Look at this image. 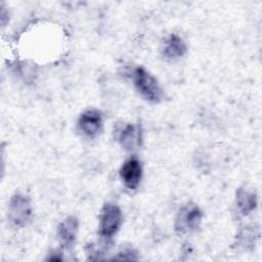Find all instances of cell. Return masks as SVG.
I'll return each mask as SVG.
<instances>
[{
	"instance_id": "obj_1",
	"label": "cell",
	"mask_w": 262,
	"mask_h": 262,
	"mask_svg": "<svg viewBox=\"0 0 262 262\" xmlns=\"http://www.w3.org/2000/svg\"><path fill=\"white\" fill-rule=\"evenodd\" d=\"M133 81L138 92L150 102H159L163 97V92L157 80L142 67H138L133 72Z\"/></svg>"
},
{
	"instance_id": "obj_2",
	"label": "cell",
	"mask_w": 262,
	"mask_h": 262,
	"mask_svg": "<svg viewBox=\"0 0 262 262\" xmlns=\"http://www.w3.org/2000/svg\"><path fill=\"white\" fill-rule=\"evenodd\" d=\"M7 217L15 227L26 226L32 217V207L30 200L20 193H15L10 199Z\"/></svg>"
},
{
	"instance_id": "obj_3",
	"label": "cell",
	"mask_w": 262,
	"mask_h": 262,
	"mask_svg": "<svg viewBox=\"0 0 262 262\" xmlns=\"http://www.w3.org/2000/svg\"><path fill=\"white\" fill-rule=\"evenodd\" d=\"M122 224L121 209L114 204H105L100 215L99 234L102 237L110 238L117 233Z\"/></svg>"
},
{
	"instance_id": "obj_4",
	"label": "cell",
	"mask_w": 262,
	"mask_h": 262,
	"mask_svg": "<svg viewBox=\"0 0 262 262\" xmlns=\"http://www.w3.org/2000/svg\"><path fill=\"white\" fill-rule=\"evenodd\" d=\"M202 217L203 213L196 205L191 203L186 204L177 214L175 221L176 231L183 233L198 229L200 227Z\"/></svg>"
},
{
	"instance_id": "obj_5",
	"label": "cell",
	"mask_w": 262,
	"mask_h": 262,
	"mask_svg": "<svg viewBox=\"0 0 262 262\" xmlns=\"http://www.w3.org/2000/svg\"><path fill=\"white\" fill-rule=\"evenodd\" d=\"M120 176L127 188L131 190L136 189L142 176V169L138 159L130 158L127 160L121 167Z\"/></svg>"
},
{
	"instance_id": "obj_6",
	"label": "cell",
	"mask_w": 262,
	"mask_h": 262,
	"mask_svg": "<svg viewBox=\"0 0 262 262\" xmlns=\"http://www.w3.org/2000/svg\"><path fill=\"white\" fill-rule=\"evenodd\" d=\"M78 126L86 136H96L102 127V118L100 113L95 110H88L84 112L79 118Z\"/></svg>"
},
{
	"instance_id": "obj_7",
	"label": "cell",
	"mask_w": 262,
	"mask_h": 262,
	"mask_svg": "<svg viewBox=\"0 0 262 262\" xmlns=\"http://www.w3.org/2000/svg\"><path fill=\"white\" fill-rule=\"evenodd\" d=\"M142 139V133L140 127L137 125L128 124L122 127L118 132V140L120 144L128 150L136 148L140 145Z\"/></svg>"
},
{
	"instance_id": "obj_8",
	"label": "cell",
	"mask_w": 262,
	"mask_h": 262,
	"mask_svg": "<svg viewBox=\"0 0 262 262\" xmlns=\"http://www.w3.org/2000/svg\"><path fill=\"white\" fill-rule=\"evenodd\" d=\"M79 221L75 216H69L58 225V237L64 247H72L76 241Z\"/></svg>"
},
{
	"instance_id": "obj_9",
	"label": "cell",
	"mask_w": 262,
	"mask_h": 262,
	"mask_svg": "<svg viewBox=\"0 0 262 262\" xmlns=\"http://www.w3.org/2000/svg\"><path fill=\"white\" fill-rule=\"evenodd\" d=\"M186 52V45L183 42V40L175 35H170L164 42V48H163V54L167 58H177L181 57Z\"/></svg>"
},
{
	"instance_id": "obj_10",
	"label": "cell",
	"mask_w": 262,
	"mask_h": 262,
	"mask_svg": "<svg viewBox=\"0 0 262 262\" xmlns=\"http://www.w3.org/2000/svg\"><path fill=\"white\" fill-rule=\"evenodd\" d=\"M235 203L237 210L243 215H248L252 211H254L257 207V196L255 192L246 190L244 188H239L236 191Z\"/></svg>"
},
{
	"instance_id": "obj_11",
	"label": "cell",
	"mask_w": 262,
	"mask_h": 262,
	"mask_svg": "<svg viewBox=\"0 0 262 262\" xmlns=\"http://www.w3.org/2000/svg\"><path fill=\"white\" fill-rule=\"evenodd\" d=\"M257 236L258 235L256 233V229L255 228L246 227V228L242 229L239 231V233L237 234L236 242H237V245L239 247H242V248H244L246 250L253 249Z\"/></svg>"
},
{
	"instance_id": "obj_12",
	"label": "cell",
	"mask_w": 262,
	"mask_h": 262,
	"mask_svg": "<svg viewBox=\"0 0 262 262\" xmlns=\"http://www.w3.org/2000/svg\"><path fill=\"white\" fill-rule=\"evenodd\" d=\"M113 259L116 260H136V252L131 249H125L122 252L118 253V256L114 257Z\"/></svg>"
}]
</instances>
